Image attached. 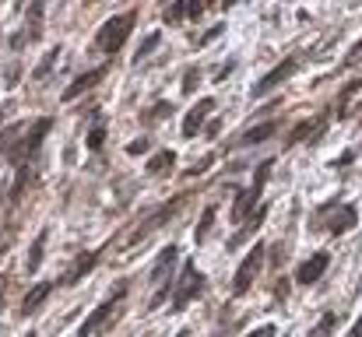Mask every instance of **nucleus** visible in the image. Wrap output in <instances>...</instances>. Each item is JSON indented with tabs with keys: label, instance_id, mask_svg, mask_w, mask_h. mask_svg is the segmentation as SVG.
<instances>
[{
	"label": "nucleus",
	"instance_id": "nucleus-21",
	"mask_svg": "<svg viewBox=\"0 0 362 337\" xmlns=\"http://www.w3.org/2000/svg\"><path fill=\"white\" fill-rule=\"evenodd\" d=\"M274 130H278V119H267V123H260V126L246 130V134H243L236 144H243V148H246V144H260V141H267V137H271Z\"/></svg>",
	"mask_w": 362,
	"mask_h": 337
},
{
	"label": "nucleus",
	"instance_id": "nucleus-6",
	"mask_svg": "<svg viewBox=\"0 0 362 337\" xmlns=\"http://www.w3.org/2000/svg\"><path fill=\"white\" fill-rule=\"evenodd\" d=\"M271 169H274V162L267 158V162H260L257 165V172H253V183L240 190V197H236V204H233V218L243 222V218H250L253 211H257V201H260V194H264V183H267V176H271Z\"/></svg>",
	"mask_w": 362,
	"mask_h": 337
},
{
	"label": "nucleus",
	"instance_id": "nucleus-36",
	"mask_svg": "<svg viewBox=\"0 0 362 337\" xmlns=\"http://www.w3.org/2000/svg\"><path fill=\"white\" fill-rule=\"evenodd\" d=\"M4 281H7V278H0V313H4Z\"/></svg>",
	"mask_w": 362,
	"mask_h": 337
},
{
	"label": "nucleus",
	"instance_id": "nucleus-4",
	"mask_svg": "<svg viewBox=\"0 0 362 337\" xmlns=\"http://www.w3.org/2000/svg\"><path fill=\"white\" fill-rule=\"evenodd\" d=\"M134 25H137V11H123V14H113L99 32H95V49L99 53H120V46L130 39V32H134Z\"/></svg>",
	"mask_w": 362,
	"mask_h": 337
},
{
	"label": "nucleus",
	"instance_id": "nucleus-15",
	"mask_svg": "<svg viewBox=\"0 0 362 337\" xmlns=\"http://www.w3.org/2000/svg\"><path fill=\"white\" fill-rule=\"evenodd\" d=\"M215 106H218V102H215L211 95H204L201 102H194V110L187 112V119H183V137H197L201 126H204V119L215 112Z\"/></svg>",
	"mask_w": 362,
	"mask_h": 337
},
{
	"label": "nucleus",
	"instance_id": "nucleus-29",
	"mask_svg": "<svg viewBox=\"0 0 362 337\" xmlns=\"http://www.w3.org/2000/svg\"><path fill=\"white\" fill-rule=\"evenodd\" d=\"M187 18V0H176V4H169L165 7V21L173 25V21H183Z\"/></svg>",
	"mask_w": 362,
	"mask_h": 337
},
{
	"label": "nucleus",
	"instance_id": "nucleus-1",
	"mask_svg": "<svg viewBox=\"0 0 362 337\" xmlns=\"http://www.w3.org/2000/svg\"><path fill=\"white\" fill-rule=\"evenodd\" d=\"M49 130H53V119H49V116L21 123V130H18L11 151H7V165H14V169H21V165H35V155H39V148H42V141H46Z\"/></svg>",
	"mask_w": 362,
	"mask_h": 337
},
{
	"label": "nucleus",
	"instance_id": "nucleus-32",
	"mask_svg": "<svg viewBox=\"0 0 362 337\" xmlns=\"http://www.w3.org/2000/svg\"><path fill=\"white\" fill-rule=\"evenodd\" d=\"M151 148V137H137L134 144H127V155H144Z\"/></svg>",
	"mask_w": 362,
	"mask_h": 337
},
{
	"label": "nucleus",
	"instance_id": "nucleus-16",
	"mask_svg": "<svg viewBox=\"0 0 362 337\" xmlns=\"http://www.w3.org/2000/svg\"><path fill=\"white\" fill-rule=\"evenodd\" d=\"M110 74V64H103V67H95V71H88V74H81V78H74V85H67L64 88V102H74L78 95H85V92H92L103 78Z\"/></svg>",
	"mask_w": 362,
	"mask_h": 337
},
{
	"label": "nucleus",
	"instance_id": "nucleus-34",
	"mask_svg": "<svg viewBox=\"0 0 362 337\" xmlns=\"http://www.w3.org/2000/svg\"><path fill=\"white\" fill-rule=\"evenodd\" d=\"M246 337H274V327L271 324H264V327H257V331H250Z\"/></svg>",
	"mask_w": 362,
	"mask_h": 337
},
{
	"label": "nucleus",
	"instance_id": "nucleus-19",
	"mask_svg": "<svg viewBox=\"0 0 362 337\" xmlns=\"http://www.w3.org/2000/svg\"><path fill=\"white\" fill-rule=\"evenodd\" d=\"M264 218H267V204H260V208H257V211H253V215L246 218V225H243V228L236 232V235H233V239H229V249L243 246V242H246V239H250V235H253V232L260 228V222H264Z\"/></svg>",
	"mask_w": 362,
	"mask_h": 337
},
{
	"label": "nucleus",
	"instance_id": "nucleus-37",
	"mask_svg": "<svg viewBox=\"0 0 362 337\" xmlns=\"http://www.w3.org/2000/svg\"><path fill=\"white\" fill-rule=\"evenodd\" d=\"M233 4H236V0H222V7H226V11H229V7H233Z\"/></svg>",
	"mask_w": 362,
	"mask_h": 337
},
{
	"label": "nucleus",
	"instance_id": "nucleus-33",
	"mask_svg": "<svg viewBox=\"0 0 362 337\" xmlns=\"http://www.w3.org/2000/svg\"><path fill=\"white\" fill-rule=\"evenodd\" d=\"M345 64H349V67H356V64H362V39H359V42H356V46H352V49H349V57H345Z\"/></svg>",
	"mask_w": 362,
	"mask_h": 337
},
{
	"label": "nucleus",
	"instance_id": "nucleus-13",
	"mask_svg": "<svg viewBox=\"0 0 362 337\" xmlns=\"http://www.w3.org/2000/svg\"><path fill=\"white\" fill-rule=\"evenodd\" d=\"M176 256H180V246H176V242H169V246H165V249L158 253V260L151 264V274H148V278H151V285H158V288H162V285L176 281V278H173Z\"/></svg>",
	"mask_w": 362,
	"mask_h": 337
},
{
	"label": "nucleus",
	"instance_id": "nucleus-35",
	"mask_svg": "<svg viewBox=\"0 0 362 337\" xmlns=\"http://www.w3.org/2000/svg\"><path fill=\"white\" fill-rule=\"evenodd\" d=\"M345 337H362V320H356V324H352V331H349Z\"/></svg>",
	"mask_w": 362,
	"mask_h": 337
},
{
	"label": "nucleus",
	"instance_id": "nucleus-28",
	"mask_svg": "<svg viewBox=\"0 0 362 337\" xmlns=\"http://www.w3.org/2000/svg\"><path fill=\"white\" fill-rule=\"evenodd\" d=\"M158 39H162V32H151L144 42H141V49H137V57H134V64H141L144 57H151L155 53V46H158Z\"/></svg>",
	"mask_w": 362,
	"mask_h": 337
},
{
	"label": "nucleus",
	"instance_id": "nucleus-18",
	"mask_svg": "<svg viewBox=\"0 0 362 337\" xmlns=\"http://www.w3.org/2000/svg\"><path fill=\"white\" fill-rule=\"evenodd\" d=\"M53 288H57V281H39V285H35V288L21 299V309H18V313H21V317H32V313H35V309H39V306L49 299V295H53Z\"/></svg>",
	"mask_w": 362,
	"mask_h": 337
},
{
	"label": "nucleus",
	"instance_id": "nucleus-27",
	"mask_svg": "<svg viewBox=\"0 0 362 337\" xmlns=\"http://www.w3.org/2000/svg\"><path fill=\"white\" fill-rule=\"evenodd\" d=\"M211 222H215V208H204V215H201V222H197V232H194V239H197V242H204V239H208Z\"/></svg>",
	"mask_w": 362,
	"mask_h": 337
},
{
	"label": "nucleus",
	"instance_id": "nucleus-9",
	"mask_svg": "<svg viewBox=\"0 0 362 337\" xmlns=\"http://www.w3.org/2000/svg\"><path fill=\"white\" fill-rule=\"evenodd\" d=\"M296 71H299V57H285V60H281L274 71H267V74H264V78H260V81L250 88V95H253V99H260V95L274 92V88H278V85H285V81H288Z\"/></svg>",
	"mask_w": 362,
	"mask_h": 337
},
{
	"label": "nucleus",
	"instance_id": "nucleus-38",
	"mask_svg": "<svg viewBox=\"0 0 362 337\" xmlns=\"http://www.w3.org/2000/svg\"><path fill=\"white\" fill-rule=\"evenodd\" d=\"M4 116H7V106H4V110H0V123H4Z\"/></svg>",
	"mask_w": 362,
	"mask_h": 337
},
{
	"label": "nucleus",
	"instance_id": "nucleus-5",
	"mask_svg": "<svg viewBox=\"0 0 362 337\" xmlns=\"http://www.w3.org/2000/svg\"><path fill=\"white\" fill-rule=\"evenodd\" d=\"M197 295H204V278H201V271H197V264L194 260H187L183 264V271H180V278H176V285H173V313H183Z\"/></svg>",
	"mask_w": 362,
	"mask_h": 337
},
{
	"label": "nucleus",
	"instance_id": "nucleus-17",
	"mask_svg": "<svg viewBox=\"0 0 362 337\" xmlns=\"http://www.w3.org/2000/svg\"><path fill=\"white\" fill-rule=\"evenodd\" d=\"M362 106V78L359 81H352V85H345V92L338 95V119H349V116H356V110Z\"/></svg>",
	"mask_w": 362,
	"mask_h": 337
},
{
	"label": "nucleus",
	"instance_id": "nucleus-14",
	"mask_svg": "<svg viewBox=\"0 0 362 337\" xmlns=\"http://www.w3.org/2000/svg\"><path fill=\"white\" fill-rule=\"evenodd\" d=\"M331 267V253H324V249H317L310 260H303L299 264V271H296V281L299 285H317L320 278H324V271Z\"/></svg>",
	"mask_w": 362,
	"mask_h": 337
},
{
	"label": "nucleus",
	"instance_id": "nucleus-2",
	"mask_svg": "<svg viewBox=\"0 0 362 337\" xmlns=\"http://www.w3.org/2000/svg\"><path fill=\"white\" fill-rule=\"evenodd\" d=\"M127 292H130V281H120L110 295H106V302L99 306V309H92V317L78 327V337H99L106 334L110 327H113V320L123 313V299H127Z\"/></svg>",
	"mask_w": 362,
	"mask_h": 337
},
{
	"label": "nucleus",
	"instance_id": "nucleus-23",
	"mask_svg": "<svg viewBox=\"0 0 362 337\" xmlns=\"http://www.w3.org/2000/svg\"><path fill=\"white\" fill-rule=\"evenodd\" d=\"M173 116V102H155L151 110L141 112V123L144 126H155V123H162V119H169Z\"/></svg>",
	"mask_w": 362,
	"mask_h": 337
},
{
	"label": "nucleus",
	"instance_id": "nucleus-8",
	"mask_svg": "<svg viewBox=\"0 0 362 337\" xmlns=\"http://www.w3.org/2000/svg\"><path fill=\"white\" fill-rule=\"evenodd\" d=\"M264 253H267V246H264V242H253V246H250V253L243 256L240 267H236L233 295H246V292L253 288V281H257V274H260V267H264Z\"/></svg>",
	"mask_w": 362,
	"mask_h": 337
},
{
	"label": "nucleus",
	"instance_id": "nucleus-31",
	"mask_svg": "<svg viewBox=\"0 0 362 337\" xmlns=\"http://www.w3.org/2000/svg\"><path fill=\"white\" fill-rule=\"evenodd\" d=\"M211 4H215V0H187V18H201Z\"/></svg>",
	"mask_w": 362,
	"mask_h": 337
},
{
	"label": "nucleus",
	"instance_id": "nucleus-11",
	"mask_svg": "<svg viewBox=\"0 0 362 337\" xmlns=\"http://www.w3.org/2000/svg\"><path fill=\"white\" fill-rule=\"evenodd\" d=\"M99 260H103V249H85V253H78V256H74V264H71V267H67V271L57 278V285H67V288H74V285H78L85 274H92V267H95Z\"/></svg>",
	"mask_w": 362,
	"mask_h": 337
},
{
	"label": "nucleus",
	"instance_id": "nucleus-30",
	"mask_svg": "<svg viewBox=\"0 0 362 337\" xmlns=\"http://www.w3.org/2000/svg\"><path fill=\"white\" fill-rule=\"evenodd\" d=\"M197 81H201V67H187V74H183V92H187V95L197 92Z\"/></svg>",
	"mask_w": 362,
	"mask_h": 337
},
{
	"label": "nucleus",
	"instance_id": "nucleus-22",
	"mask_svg": "<svg viewBox=\"0 0 362 337\" xmlns=\"http://www.w3.org/2000/svg\"><path fill=\"white\" fill-rule=\"evenodd\" d=\"M46 242H49V228H42V232H39V239L32 242V249H28V271H32V274H35V271H39V264H42Z\"/></svg>",
	"mask_w": 362,
	"mask_h": 337
},
{
	"label": "nucleus",
	"instance_id": "nucleus-26",
	"mask_svg": "<svg viewBox=\"0 0 362 337\" xmlns=\"http://www.w3.org/2000/svg\"><path fill=\"white\" fill-rule=\"evenodd\" d=\"M57 57H60V46H53L46 57H42V64L35 67V81H42V78H49V71H53V64H57Z\"/></svg>",
	"mask_w": 362,
	"mask_h": 337
},
{
	"label": "nucleus",
	"instance_id": "nucleus-3",
	"mask_svg": "<svg viewBox=\"0 0 362 337\" xmlns=\"http://www.w3.org/2000/svg\"><path fill=\"white\" fill-rule=\"evenodd\" d=\"M359 225L356 204H341V201H327L313 211V228H327L331 235H345Z\"/></svg>",
	"mask_w": 362,
	"mask_h": 337
},
{
	"label": "nucleus",
	"instance_id": "nucleus-10",
	"mask_svg": "<svg viewBox=\"0 0 362 337\" xmlns=\"http://www.w3.org/2000/svg\"><path fill=\"white\" fill-rule=\"evenodd\" d=\"M42 0H32L28 4V18H25V25H21V32L18 35H11V49L18 53V49H25V42H32V39H39L42 35Z\"/></svg>",
	"mask_w": 362,
	"mask_h": 337
},
{
	"label": "nucleus",
	"instance_id": "nucleus-25",
	"mask_svg": "<svg viewBox=\"0 0 362 337\" xmlns=\"http://www.w3.org/2000/svg\"><path fill=\"white\" fill-rule=\"evenodd\" d=\"M88 151H103V144H106V119H99L92 130H88Z\"/></svg>",
	"mask_w": 362,
	"mask_h": 337
},
{
	"label": "nucleus",
	"instance_id": "nucleus-7",
	"mask_svg": "<svg viewBox=\"0 0 362 337\" xmlns=\"http://www.w3.org/2000/svg\"><path fill=\"white\" fill-rule=\"evenodd\" d=\"M187 197H190V194H180V197H173V201H165L162 208H155L151 215H144V218L137 222V228H134V235L127 239V246H134V242H141V239H148L151 232H158L162 225L169 222V218H173V215H176V211H180V208L187 204Z\"/></svg>",
	"mask_w": 362,
	"mask_h": 337
},
{
	"label": "nucleus",
	"instance_id": "nucleus-12",
	"mask_svg": "<svg viewBox=\"0 0 362 337\" xmlns=\"http://www.w3.org/2000/svg\"><path fill=\"white\" fill-rule=\"evenodd\" d=\"M324 130H327V116H306V119H299L292 130H288V148H296V144H303V141H317V137H324Z\"/></svg>",
	"mask_w": 362,
	"mask_h": 337
},
{
	"label": "nucleus",
	"instance_id": "nucleus-20",
	"mask_svg": "<svg viewBox=\"0 0 362 337\" xmlns=\"http://www.w3.org/2000/svg\"><path fill=\"white\" fill-rule=\"evenodd\" d=\"M173 165H176V151L162 148L158 155H151V158H148V176H165Z\"/></svg>",
	"mask_w": 362,
	"mask_h": 337
},
{
	"label": "nucleus",
	"instance_id": "nucleus-24",
	"mask_svg": "<svg viewBox=\"0 0 362 337\" xmlns=\"http://www.w3.org/2000/svg\"><path fill=\"white\" fill-rule=\"evenodd\" d=\"M334 327H338V313H324V317H320V324H317L306 337H331L334 334Z\"/></svg>",
	"mask_w": 362,
	"mask_h": 337
}]
</instances>
